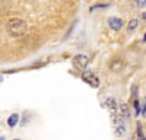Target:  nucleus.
Returning <instances> with one entry per match:
<instances>
[{
    "label": "nucleus",
    "instance_id": "obj_1",
    "mask_svg": "<svg viewBox=\"0 0 146 140\" xmlns=\"http://www.w3.org/2000/svg\"><path fill=\"white\" fill-rule=\"evenodd\" d=\"M6 29H7V32L12 35V37H21V35H23L27 32L28 25H27V22H23L22 19L15 18V19H10L7 22Z\"/></svg>",
    "mask_w": 146,
    "mask_h": 140
},
{
    "label": "nucleus",
    "instance_id": "obj_2",
    "mask_svg": "<svg viewBox=\"0 0 146 140\" xmlns=\"http://www.w3.org/2000/svg\"><path fill=\"white\" fill-rule=\"evenodd\" d=\"M114 124V130H115V136L118 137H123L126 134V120H123L120 115H117L115 118L113 120Z\"/></svg>",
    "mask_w": 146,
    "mask_h": 140
},
{
    "label": "nucleus",
    "instance_id": "obj_3",
    "mask_svg": "<svg viewBox=\"0 0 146 140\" xmlns=\"http://www.w3.org/2000/svg\"><path fill=\"white\" fill-rule=\"evenodd\" d=\"M82 79L86 82V83H89L92 88H98L100 86V79H98V76H96L94 72H89V70L83 72L82 73Z\"/></svg>",
    "mask_w": 146,
    "mask_h": 140
},
{
    "label": "nucleus",
    "instance_id": "obj_4",
    "mask_svg": "<svg viewBox=\"0 0 146 140\" xmlns=\"http://www.w3.org/2000/svg\"><path fill=\"white\" fill-rule=\"evenodd\" d=\"M88 61H89V58L85 54H78V55L73 57V64H75L78 69H82V70L88 66Z\"/></svg>",
    "mask_w": 146,
    "mask_h": 140
},
{
    "label": "nucleus",
    "instance_id": "obj_5",
    "mask_svg": "<svg viewBox=\"0 0 146 140\" xmlns=\"http://www.w3.org/2000/svg\"><path fill=\"white\" fill-rule=\"evenodd\" d=\"M107 108H108L110 114H111V120H114L115 117L118 115V105H117V102L113 98H108L107 99Z\"/></svg>",
    "mask_w": 146,
    "mask_h": 140
},
{
    "label": "nucleus",
    "instance_id": "obj_6",
    "mask_svg": "<svg viewBox=\"0 0 146 140\" xmlns=\"http://www.w3.org/2000/svg\"><path fill=\"white\" fill-rule=\"evenodd\" d=\"M108 25L111 26V29H114V31H120L121 28H123V20H121L120 18H110L108 19Z\"/></svg>",
    "mask_w": 146,
    "mask_h": 140
},
{
    "label": "nucleus",
    "instance_id": "obj_7",
    "mask_svg": "<svg viewBox=\"0 0 146 140\" xmlns=\"http://www.w3.org/2000/svg\"><path fill=\"white\" fill-rule=\"evenodd\" d=\"M118 115H120L123 120H126V121H127L130 112H129V107H127L126 104H120V105H118Z\"/></svg>",
    "mask_w": 146,
    "mask_h": 140
},
{
    "label": "nucleus",
    "instance_id": "obj_8",
    "mask_svg": "<svg viewBox=\"0 0 146 140\" xmlns=\"http://www.w3.org/2000/svg\"><path fill=\"white\" fill-rule=\"evenodd\" d=\"M133 140H146V137H145V134L142 131L140 123H137V125H136V131H135V134H133Z\"/></svg>",
    "mask_w": 146,
    "mask_h": 140
},
{
    "label": "nucleus",
    "instance_id": "obj_9",
    "mask_svg": "<svg viewBox=\"0 0 146 140\" xmlns=\"http://www.w3.org/2000/svg\"><path fill=\"white\" fill-rule=\"evenodd\" d=\"M137 26H139V20L137 19H131L129 22V25H127V32L129 34H133V32L137 29Z\"/></svg>",
    "mask_w": 146,
    "mask_h": 140
},
{
    "label": "nucleus",
    "instance_id": "obj_10",
    "mask_svg": "<svg viewBox=\"0 0 146 140\" xmlns=\"http://www.w3.org/2000/svg\"><path fill=\"white\" fill-rule=\"evenodd\" d=\"M19 123V114H12L10 117H9V120H7V125L9 127H15L16 124Z\"/></svg>",
    "mask_w": 146,
    "mask_h": 140
},
{
    "label": "nucleus",
    "instance_id": "obj_11",
    "mask_svg": "<svg viewBox=\"0 0 146 140\" xmlns=\"http://www.w3.org/2000/svg\"><path fill=\"white\" fill-rule=\"evenodd\" d=\"M133 107H135V111H136V115H139L140 112V105H139V101L135 98V101H133Z\"/></svg>",
    "mask_w": 146,
    "mask_h": 140
},
{
    "label": "nucleus",
    "instance_id": "obj_12",
    "mask_svg": "<svg viewBox=\"0 0 146 140\" xmlns=\"http://www.w3.org/2000/svg\"><path fill=\"white\" fill-rule=\"evenodd\" d=\"M113 70H118L120 67H121V61H118V60H115V63H113Z\"/></svg>",
    "mask_w": 146,
    "mask_h": 140
},
{
    "label": "nucleus",
    "instance_id": "obj_13",
    "mask_svg": "<svg viewBox=\"0 0 146 140\" xmlns=\"http://www.w3.org/2000/svg\"><path fill=\"white\" fill-rule=\"evenodd\" d=\"M137 6L139 7H145L146 6V0H137Z\"/></svg>",
    "mask_w": 146,
    "mask_h": 140
},
{
    "label": "nucleus",
    "instance_id": "obj_14",
    "mask_svg": "<svg viewBox=\"0 0 146 140\" xmlns=\"http://www.w3.org/2000/svg\"><path fill=\"white\" fill-rule=\"evenodd\" d=\"M142 16H143V18H145V19H146V12H145V13H143V15H142Z\"/></svg>",
    "mask_w": 146,
    "mask_h": 140
},
{
    "label": "nucleus",
    "instance_id": "obj_15",
    "mask_svg": "<svg viewBox=\"0 0 146 140\" xmlns=\"http://www.w3.org/2000/svg\"><path fill=\"white\" fill-rule=\"evenodd\" d=\"M143 40H145V41H146V35H145V38H143Z\"/></svg>",
    "mask_w": 146,
    "mask_h": 140
},
{
    "label": "nucleus",
    "instance_id": "obj_16",
    "mask_svg": "<svg viewBox=\"0 0 146 140\" xmlns=\"http://www.w3.org/2000/svg\"><path fill=\"white\" fill-rule=\"evenodd\" d=\"M15 140H21V139H15Z\"/></svg>",
    "mask_w": 146,
    "mask_h": 140
}]
</instances>
